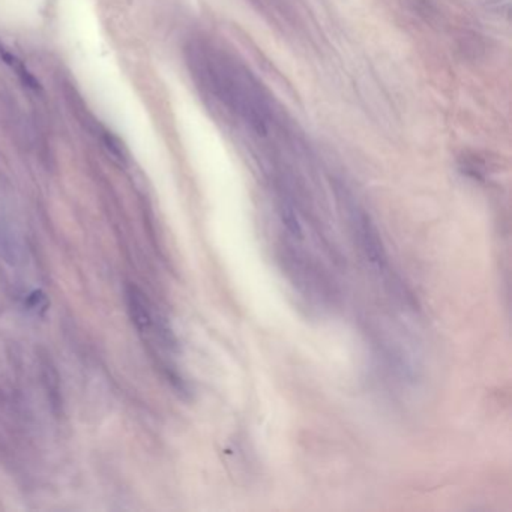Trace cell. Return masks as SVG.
Here are the masks:
<instances>
[{
	"mask_svg": "<svg viewBox=\"0 0 512 512\" xmlns=\"http://www.w3.org/2000/svg\"><path fill=\"white\" fill-rule=\"evenodd\" d=\"M27 304H29V309H34L36 313H42L47 311L48 308V297L46 296V293L42 290H34L29 297H27Z\"/></svg>",
	"mask_w": 512,
	"mask_h": 512,
	"instance_id": "obj_3",
	"label": "cell"
},
{
	"mask_svg": "<svg viewBox=\"0 0 512 512\" xmlns=\"http://www.w3.org/2000/svg\"><path fill=\"white\" fill-rule=\"evenodd\" d=\"M126 305L128 313H130L135 328L143 334L151 332L154 326V314L151 305H149L144 293L133 284L126 287Z\"/></svg>",
	"mask_w": 512,
	"mask_h": 512,
	"instance_id": "obj_2",
	"label": "cell"
},
{
	"mask_svg": "<svg viewBox=\"0 0 512 512\" xmlns=\"http://www.w3.org/2000/svg\"><path fill=\"white\" fill-rule=\"evenodd\" d=\"M347 213H349L350 227L356 238L359 251L362 254V257L367 262V264L370 266V269L375 272L379 278H382V281L385 283L383 285H385L391 293L396 295L398 299L407 302L409 296L406 295V289H403L401 283L391 272L388 252L385 245H383L376 224L372 222L368 213L361 206L353 203V201H349L347 203Z\"/></svg>",
	"mask_w": 512,
	"mask_h": 512,
	"instance_id": "obj_1",
	"label": "cell"
},
{
	"mask_svg": "<svg viewBox=\"0 0 512 512\" xmlns=\"http://www.w3.org/2000/svg\"><path fill=\"white\" fill-rule=\"evenodd\" d=\"M104 143H105V147L112 152V155L122 161V159L125 158V154H123V147H122V143L119 142V138H116L112 134H105Z\"/></svg>",
	"mask_w": 512,
	"mask_h": 512,
	"instance_id": "obj_4",
	"label": "cell"
}]
</instances>
